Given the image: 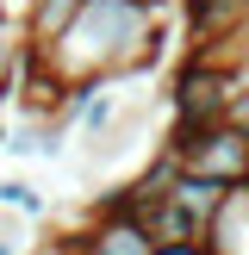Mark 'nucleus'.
<instances>
[{"label":"nucleus","mask_w":249,"mask_h":255,"mask_svg":"<svg viewBox=\"0 0 249 255\" xmlns=\"http://www.w3.org/2000/svg\"><path fill=\"white\" fill-rule=\"evenodd\" d=\"M243 81V69H224V62H206L193 50H181V62L168 69V125H218L231 119V94Z\"/></svg>","instance_id":"obj_1"},{"label":"nucleus","mask_w":249,"mask_h":255,"mask_svg":"<svg viewBox=\"0 0 249 255\" xmlns=\"http://www.w3.org/2000/svg\"><path fill=\"white\" fill-rule=\"evenodd\" d=\"M181 156V168L206 174V181H224V187H243L249 181V131L237 119H218V125H168L156 137Z\"/></svg>","instance_id":"obj_2"},{"label":"nucleus","mask_w":249,"mask_h":255,"mask_svg":"<svg viewBox=\"0 0 249 255\" xmlns=\"http://www.w3.org/2000/svg\"><path fill=\"white\" fill-rule=\"evenodd\" d=\"M81 224H87V255H156L149 224L131 218V212H87L81 206Z\"/></svg>","instance_id":"obj_3"},{"label":"nucleus","mask_w":249,"mask_h":255,"mask_svg":"<svg viewBox=\"0 0 249 255\" xmlns=\"http://www.w3.org/2000/svg\"><path fill=\"white\" fill-rule=\"evenodd\" d=\"M249 31V0H181V37L206 44V37Z\"/></svg>","instance_id":"obj_4"},{"label":"nucleus","mask_w":249,"mask_h":255,"mask_svg":"<svg viewBox=\"0 0 249 255\" xmlns=\"http://www.w3.org/2000/svg\"><path fill=\"white\" fill-rule=\"evenodd\" d=\"M231 193H237V187L206 181V174H193V168H181V174H174V187H168V199H174L181 212H193V218L206 224V237H212V224H218V212L231 206Z\"/></svg>","instance_id":"obj_5"},{"label":"nucleus","mask_w":249,"mask_h":255,"mask_svg":"<svg viewBox=\"0 0 249 255\" xmlns=\"http://www.w3.org/2000/svg\"><path fill=\"white\" fill-rule=\"evenodd\" d=\"M81 6L87 0H19V31L31 37V44H56Z\"/></svg>","instance_id":"obj_6"},{"label":"nucleus","mask_w":249,"mask_h":255,"mask_svg":"<svg viewBox=\"0 0 249 255\" xmlns=\"http://www.w3.org/2000/svg\"><path fill=\"white\" fill-rule=\"evenodd\" d=\"M143 224H149V237H156V243H199V237H206V224H199L193 212H181L174 199L149 206V212H143Z\"/></svg>","instance_id":"obj_7"},{"label":"nucleus","mask_w":249,"mask_h":255,"mask_svg":"<svg viewBox=\"0 0 249 255\" xmlns=\"http://www.w3.org/2000/svg\"><path fill=\"white\" fill-rule=\"evenodd\" d=\"M25 255H87V224H81V212L62 218L56 231H44L37 243H25Z\"/></svg>","instance_id":"obj_8"},{"label":"nucleus","mask_w":249,"mask_h":255,"mask_svg":"<svg viewBox=\"0 0 249 255\" xmlns=\"http://www.w3.org/2000/svg\"><path fill=\"white\" fill-rule=\"evenodd\" d=\"M0 206L6 212H19V218H44V187L37 181H25V174H6V181H0Z\"/></svg>","instance_id":"obj_9"},{"label":"nucleus","mask_w":249,"mask_h":255,"mask_svg":"<svg viewBox=\"0 0 249 255\" xmlns=\"http://www.w3.org/2000/svg\"><path fill=\"white\" fill-rule=\"evenodd\" d=\"M19 50H25V31H19V19H0V112H6V81H12V69H19Z\"/></svg>","instance_id":"obj_10"},{"label":"nucleus","mask_w":249,"mask_h":255,"mask_svg":"<svg viewBox=\"0 0 249 255\" xmlns=\"http://www.w3.org/2000/svg\"><path fill=\"white\" fill-rule=\"evenodd\" d=\"M25 224L31 218H19V212L0 206V255H25Z\"/></svg>","instance_id":"obj_11"},{"label":"nucleus","mask_w":249,"mask_h":255,"mask_svg":"<svg viewBox=\"0 0 249 255\" xmlns=\"http://www.w3.org/2000/svg\"><path fill=\"white\" fill-rule=\"evenodd\" d=\"M156 255H224L212 237H199V243H156Z\"/></svg>","instance_id":"obj_12"},{"label":"nucleus","mask_w":249,"mask_h":255,"mask_svg":"<svg viewBox=\"0 0 249 255\" xmlns=\"http://www.w3.org/2000/svg\"><path fill=\"white\" fill-rule=\"evenodd\" d=\"M149 6H174V0H149Z\"/></svg>","instance_id":"obj_13"},{"label":"nucleus","mask_w":249,"mask_h":255,"mask_svg":"<svg viewBox=\"0 0 249 255\" xmlns=\"http://www.w3.org/2000/svg\"><path fill=\"white\" fill-rule=\"evenodd\" d=\"M0 19H6V0H0Z\"/></svg>","instance_id":"obj_14"},{"label":"nucleus","mask_w":249,"mask_h":255,"mask_svg":"<svg viewBox=\"0 0 249 255\" xmlns=\"http://www.w3.org/2000/svg\"><path fill=\"white\" fill-rule=\"evenodd\" d=\"M0 137H6V119H0Z\"/></svg>","instance_id":"obj_15"}]
</instances>
